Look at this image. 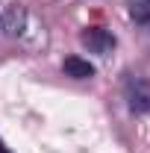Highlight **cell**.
I'll list each match as a JSON object with an SVG mask.
<instances>
[{
  "label": "cell",
  "instance_id": "obj_6",
  "mask_svg": "<svg viewBox=\"0 0 150 153\" xmlns=\"http://www.w3.org/2000/svg\"><path fill=\"white\" fill-rule=\"evenodd\" d=\"M0 153H12L9 147H6V144H3V138H0Z\"/></svg>",
  "mask_w": 150,
  "mask_h": 153
},
{
  "label": "cell",
  "instance_id": "obj_3",
  "mask_svg": "<svg viewBox=\"0 0 150 153\" xmlns=\"http://www.w3.org/2000/svg\"><path fill=\"white\" fill-rule=\"evenodd\" d=\"M127 100H130V112L144 115L150 112V88L141 79H130L127 82Z\"/></svg>",
  "mask_w": 150,
  "mask_h": 153
},
{
  "label": "cell",
  "instance_id": "obj_2",
  "mask_svg": "<svg viewBox=\"0 0 150 153\" xmlns=\"http://www.w3.org/2000/svg\"><path fill=\"white\" fill-rule=\"evenodd\" d=\"M27 30V6L24 3H9L3 9V18H0V33L6 38H21Z\"/></svg>",
  "mask_w": 150,
  "mask_h": 153
},
{
  "label": "cell",
  "instance_id": "obj_5",
  "mask_svg": "<svg viewBox=\"0 0 150 153\" xmlns=\"http://www.w3.org/2000/svg\"><path fill=\"white\" fill-rule=\"evenodd\" d=\"M130 3V18L141 27H150V0H127Z\"/></svg>",
  "mask_w": 150,
  "mask_h": 153
},
{
  "label": "cell",
  "instance_id": "obj_1",
  "mask_svg": "<svg viewBox=\"0 0 150 153\" xmlns=\"http://www.w3.org/2000/svg\"><path fill=\"white\" fill-rule=\"evenodd\" d=\"M79 44L88 47V53L109 56L115 50V44H118V38H115L109 30H103V27H85V30L79 33Z\"/></svg>",
  "mask_w": 150,
  "mask_h": 153
},
{
  "label": "cell",
  "instance_id": "obj_4",
  "mask_svg": "<svg viewBox=\"0 0 150 153\" xmlns=\"http://www.w3.org/2000/svg\"><path fill=\"white\" fill-rule=\"evenodd\" d=\"M62 71H65V76H71V79H91L94 76V65L88 59H82V56H65Z\"/></svg>",
  "mask_w": 150,
  "mask_h": 153
}]
</instances>
